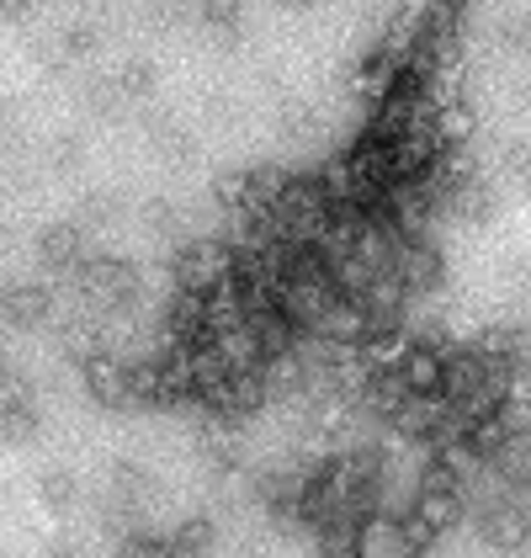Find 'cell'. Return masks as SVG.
Listing matches in <instances>:
<instances>
[{"label": "cell", "mask_w": 531, "mask_h": 558, "mask_svg": "<svg viewBox=\"0 0 531 558\" xmlns=\"http://www.w3.org/2000/svg\"><path fill=\"white\" fill-rule=\"evenodd\" d=\"M425 548H431V537L409 515L372 511V515H361V526H356L351 558H425Z\"/></svg>", "instance_id": "obj_1"}]
</instances>
